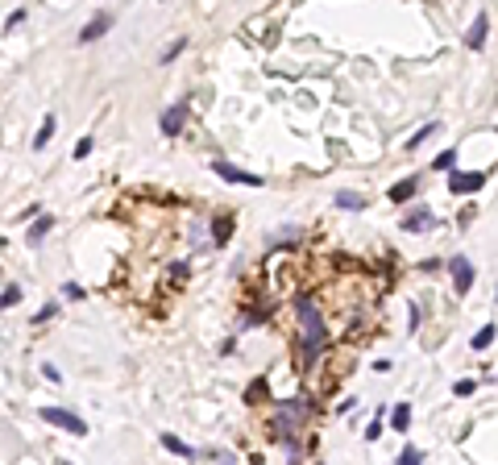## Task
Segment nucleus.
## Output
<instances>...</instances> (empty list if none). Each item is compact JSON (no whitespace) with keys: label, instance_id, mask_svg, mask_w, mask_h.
I'll use <instances>...</instances> for the list:
<instances>
[{"label":"nucleus","instance_id":"nucleus-18","mask_svg":"<svg viewBox=\"0 0 498 465\" xmlns=\"http://www.w3.org/2000/svg\"><path fill=\"white\" fill-rule=\"evenodd\" d=\"M266 378H258V382H249V391H245V403H266Z\"/></svg>","mask_w":498,"mask_h":465},{"label":"nucleus","instance_id":"nucleus-20","mask_svg":"<svg viewBox=\"0 0 498 465\" xmlns=\"http://www.w3.org/2000/svg\"><path fill=\"white\" fill-rule=\"evenodd\" d=\"M494 345V324H486L482 333H474V349H490Z\"/></svg>","mask_w":498,"mask_h":465},{"label":"nucleus","instance_id":"nucleus-21","mask_svg":"<svg viewBox=\"0 0 498 465\" xmlns=\"http://www.w3.org/2000/svg\"><path fill=\"white\" fill-rule=\"evenodd\" d=\"M0 303H4V308H17V303H21V287H17V283H9L4 295H0Z\"/></svg>","mask_w":498,"mask_h":465},{"label":"nucleus","instance_id":"nucleus-6","mask_svg":"<svg viewBox=\"0 0 498 465\" xmlns=\"http://www.w3.org/2000/svg\"><path fill=\"white\" fill-rule=\"evenodd\" d=\"M482 183H486V174H449V192L452 196H470V192H482Z\"/></svg>","mask_w":498,"mask_h":465},{"label":"nucleus","instance_id":"nucleus-12","mask_svg":"<svg viewBox=\"0 0 498 465\" xmlns=\"http://www.w3.org/2000/svg\"><path fill=\"white\" fill-rule=\"evenodd\" d=\"M229 237H233V216H216V221H212V241L224 245Z\"/></svg>","mask_w":498,"mask_h":465},{"label":"nucleus","instance_id":"nucleus-14","mask_svg":"<svg viewBox=\"0 0 498 465\" xmlns=\"http://www.w3.org/2000/svg\"><path fill=\"white\" fill-rule=\"evenodd\" d=\"M407 424H411V403H399V407L390 412V428H395V432H407Z\"/></svg>","mask_w":498,"mask_h":465},{"label":"nucleus","instance_id":"nucleus-2","mask_svg":"<svg viewBox=\"0 0 498 465\" xmlns=\"http://www.w3.org/2000/svg\"><path fill=\"white\" fill-rule=\"evenodd\" d=\"M308 424H311V399H286L283 407L274 412V419H270V437L283 444V453H291V457H299L304 453V432H308Z\"/></svg>","mask_w":498,"mask_h":465},{"label":"nucleus","instance_id":"nucleus-25","mask_svg":"<svg viewBox=\"0 0 498 465\" xmlns=\"http://www.w3.org/2000/svg\"><path fill=\"white\" fill-rule=\"evenodd\" d=\"M88 154H92V137H79L75 142V158H88Z\"/></svg>","mask_w":498,"mask_h":465},{"label":"nucleus","instance_id":"nucleus-9","mask_svg":"<svg viewBox=\"0 0 498 465\" xmlns=\"http://www.w3.org/2000/svg\"><path fill=\"white\" fill-rule=\"evenodd\" d=\"M108 25H113V17H108V13H95L92 21L83 25V33H79V42H95V38H104V33H108Z\"/></svg>","mask_w":498,"mask_h":465},{"label":"nucleus","instance_id":"nucleus-19","mask_svg":"<svg viewBox=\"0 0 498 465\" xmlns=\"http://www.w3.org/2000/svg\"><path fill=\"white\" fill-rule=\"evenodd\" d=\"M183 46H187V38H175V42H170V46L162 50V58H158V63H175V58L183 54Z\"/></svg>","mask_w":498,"mask_h":465},{"label":"nucleus","instance_id":"nucleus-11","mask_svg":"<svg viewBox=\"0 0 498 465\" xmlns=\"http://www.w3.org/2000/svg\"><path fill=\"white\" fill-rule=\"evenodd\" d=\"M486 29H490L486 13H477L474 25H470V33H465V46H470V50H482V42H486Z\"/></svg>","mask_w":498,"mask_h":465},{"label":"nucleus","instance_id":"nucleus-17","mask_svg":"<svg viewBox=\"0 0 498 465\" xmlns=\"http://www.w3.org/2000/svg\"><path fill=\"white\" fill-rule=\"evenodd\" d=\"M336 208H353V212H361V208H365V196H357V192H341V196H336Z\"/></svg>","mask_w":498,"mask_h":465},{"label":"nucleus","instance_id":"nucleus-13","mask_svg":"<svg viewBox=\"0 0 498 465\" xmlns=\"http://www.w3.org/2000/svg\"><path fill=\"white\" fill-rule=\"evenodd\" d=\"M162 449H166V453H175V457H195V449H191V444H183L179 437H170V432L162 437Z\"/></svg>","mask_w":498,"mask_h":465},{"label":"nucleus","instance_id":"nucleus-5","mask_svg":"<svg viewBox=\"0 0 498 465\" xmlns=\"http://www.w3.org/2000/svg\"><path fill=\"white\" fill-rule=\"evenodd\" d=\"M212 171L220 174V179H229V183H249V187H261V174H249V171H237L233 162H224V158H216Z\"/></svg>","mask_w":498,"mask_h":465},{"label":"nucleus","instance_id":"nucleus-15","mask_svg":"<svg viewBox=\"0 0 498 465\" xmlns=\"http://www.w3.org/2000/svg\"><path fill=\"white\" fill-rule=\"evenodd\" d=\"M54 129H58V121H54V113H50L46 121H42V129H38V137H33V150H46V142L54 137Z\"/></svg>","mask_w":498,"mask_h":465},{"label":"nucleus","instance_id":"nucleus-24","mask_svg":"<svg viewBox=\"0 0 498 465\" xmlns=\"http://www.w3.org/2000/svg\"><path fill=\"white\" fill-rule=\"evenodd\" d=\"M399 461H403V465H415V461H424V453H420L415 444H407L403 453H399Z\"/></svg>","mask_w":498,"mask_h":465},{"label":"nucleus","instance_id":"nucleus-8","mask_svg":"<svg viewBox=\"0 0 498 465\" xmlns=\"http://www.w3.org/2000/svg\"><path fill=\"white\" fill-rule=\"evenodd\" d=\"M432 224H436V216H432V208H424V204H420L415 212H407V216H403V229H407V233H427Z\"/></svg>","mask_w":498,"mask_h":465},{"label":"nucleus","instance_id":"nucleus-26","mask_svg":"<svg viewBox=\"0 0 498 465\" xmlns=\"http://www.w3.org/2000/svg\"><path fill=\"white\" fill-rule=\"evenodd\" d=\"M378 437H382V416H374V424L365 428V441H378Z\"/></svg>","mask_w":498,"mask_h":465},{"label":"nucleus","instance_id":"nucleus-16","mask_svg":"<svg viewBox=\"0 0 498 465\" xmlns=\"http://www.w3.org/2000/svg\"><path fill=\"white\" fill-rule=\"evenodd\" d=\"M50 229H54V221H50V216H38V221H33V229H29V245H38Z\"/></svg>","mask_w":498,"mask_h":465},{"label":"nucleus","instance_id":"nucleus-27","mask_svg":"<svg viewBox=\"0 0 498 465\" xmlns=\"http://www.w3.org/2000/svg\"><path fill=\"white\" fill-rule=\"evenodd\" d=\"M63 295H67V299H83V287H79V283H63Z\"/></svg>","mask_w":498,"mask_h":465},{"label":"nucleus","instance_id":"nucleus-22","mask_svg":"<svg viewBox=\"0 0 498 465\" xmlns=\"http://www.w3.org/2000/svg\"><path fill=\"white\" fill-rule=\"evenodd\" d=\"M436 171H452L457 167V150H445V154H436V162H432Z\"/></svg>","mask_w":498,"mask_h":465},{"label":"nucleus","instance_id":"nucleus-3","mask_svg":"<svg viewBox=\"0 0 498 465\" xmlns=\"http://www.w3.org/2000/svg\"><path fill=\"white\" fill-rule=\"evenodd\" d=\"M42 419L54 424V428H63V432H71V437H83L88 432V424L75 416V412H63V407H42Z\"/></svg>","mask_w":498,"mask_h":465},{"label":"nucleus","instance_id":"nucleus-1","mask_svg":"<svg viewBox=\"0 0 498 465\" xmlns=\"http://www.w3.org/2000/svg\"><path fill=\"white\" fill-rule=\"evenodd\" d=\"M295 324H299V337H295L299 370H316L324 357V345H328V324L311 295H295Z\"/></svg>","mask_w":498,"mask_h":465},{"label":"nucleus","instance_id":"nucleus-23","mask_svg":"<svg viewBox=\"0 0 498 465\" xmlns=\"http://www.w3.org/2000/svg\"><path fill=\"white\" fill-rule=\"evenodd\" d=\"M436 129H440V125H427V129H420V133H415V137H407V150L424 146V142H427V137H432V133H436Z\"/></svg>","mask_w":498,"mask_h":465},{"label":"nucleus","instance_id":"nucleus-28","mask_svg":"<svg viewBox=\"0 0 498 465\" xmlns=\"http://www.w3.org/2000/svg\"><path fill=\"white\" fill-rule=\"evenodd\" d=\"M452 395H474V378H461V382L452 387Z\"/></svg>","mask_w":498,"mask_h":465},{"label":"nucleus","instance_id":"nucleus-10","mask_svg":"<svg viewBox=\"0 0 498 465\" xmlns=\"http://www.w3.org/2000/svg\"><path fill=\"white\" fill-rule=\"evenodd\" d=\"M415 192H420V174H407V179H399V183L390 187V199H395V204H407Z\"/></svg>","mask_w":498,"mask_h":465},{"label":"nucleus","instance_id":"nucleus-4","mask_svg":"<svg viewBox=\"0 0 498 465\" xmlns=\"http://www.w3.org/2000/svg\"><path fill=\"white\" fill-rule=\"evenodd\" d=\"M449 270H452V291L470 295V287H474V266H470V258H452Z\"/></svg>","mask_w":498,"mask_h":465},{"label":"nucleus","instance_id":"nucleus-7","mask_svg":"<svg viewBox=\"0 0 498 465\" xmlns=\"http://www.w3.org/2000/svg\"><path fill=\"white\" fill-rule=\"evenodd\" d=\"M183 125H187V108H183V104H170V108L162 113V133L166 137H179Z\"/></svg>","mask_w":498,"mask_h":465},{"label":"nucleus","instance_id":"nucleus-29","mask_svg":"<svg viewBox=\"0 0 498 465\" xmlns=\"http://www.w3.org/2000/svg\"><path fill=\"white\" fill-rule=\"evenodd\" d=\"M50 316H54V303H46V308H42V312L33 316V324H42V320H50Z\"/></svg>","mask_w":498,"mask_h":465}]
</instances>
